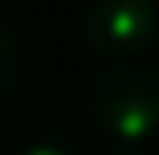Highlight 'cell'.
<instances>
[{"mask_svg": "<svg viewBox=\"0 0 159 155\" xmlns=\"http://www.w3.org/2000/svg\"><path fill=\"white\" fill-rule=\"evenodd\" d=\"M96 122L122 140H141L159 126V74L148 67H111L93 85Z\"/></svg>", "mask_w": 159, "mask_h": 155, "instance_id": "1", "label": "cell"}, {"mask_svg": "<svg viewBox=\"0 0 159 155\" xmlns=\"http://www.w3.org/2000/svg\"><path fill=\"white\" fill-rule=\"evenodd\" d=\"M156 22L152 0H93L85 11V37L107 59H133L152 44Z\"/></svg>", "mask_w": 159, "mask_h": 155, "instance_id": "2", "label": "cell"}, {"mask_svg": "<svg viewBox=\"0 0 159 155\" xmlns=\"http://www.w3.org/2000/svg\"><path fill=\"white\" fill-rule=\"evenodd\" d=\"M19 78V41L7 22H0V96L15 85Z\"/></svg>", "mask_w": 159, "mask_h": 155, "instance_id": "3", "label": "cell"}, {"mask_svg": "<svg viewBox=\"0 0 159 155\" xmlns=\"http://www.w3.org/2000/svg\"><path fill=\"white\" fill-rule=\"evenodd\" d=\"M19 155H63V152L52 148V144H30V148H22Z\"/></svg>", "mask_w": 159, "mask_h": 155, "instance_id": "4", "label": "cell"}, {"mask_svg": "<svg viewBox=\"0 0 159 155\" xmlns=\"http://www.w3.org/2000/svg\"><path fill=\"white\" fill-rule=\"evenodd\" d=\"M107 155H148V152H137V148H119V152H107Z\"/></svg>", "mask_w": 159, "mask_h": 155, "instance_id": "5", "label": "cell"}]
</instances>
